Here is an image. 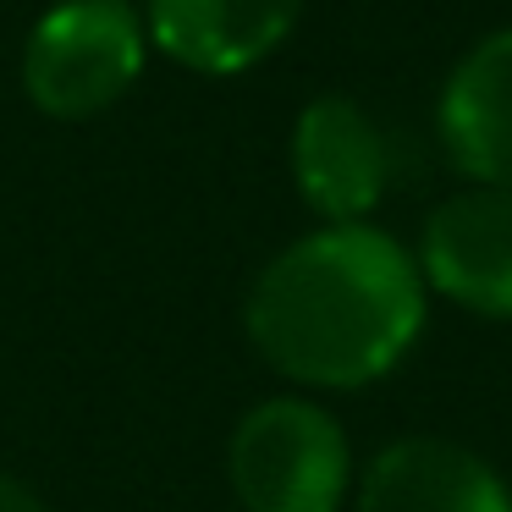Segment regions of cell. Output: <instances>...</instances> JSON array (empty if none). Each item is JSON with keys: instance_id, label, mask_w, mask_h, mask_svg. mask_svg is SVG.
Instances as JSON below:
<instances>
[{"instance_id": "52a82bcc", "label": "cell", "mask_w": 512, "mask_h": 512, "mask_svg": "<svg viewBox=\"0 0 512 512\" xmlns=\"http://www.w3.org/2000/svg\"><path fill=\"white\" fill-rule=\"evenodd\" d=\"M441 144L479 188H512V28L485 34L441 89Z\"/></svg>"}, {"instance_id": "5b68a950", "label": "cell", "mask_w": 512, "mask_h": 512, "mask_svg": "<svg viewBox=\"0 0 512 512\" xmlns=\"http://www.w3.org/2000/svg\"><path fill=\"white\" fill-rule=\"evenodd\" d=\"M424 281L490 320H512V188L452 193L424 226Z\"/></svg>"}, {"instance_id": "3957f363", "label": "cell", "mask_w": 512, "mask_h": 512, "mask_svg": "<svg viewBox=\"0 0 512 512\" xmlns=\"http://www.w3.org/2000/svg\"><path fill=\"white\" fill-rule=\"evenodd\" d=\"M144 72V23L127 0H61L34 23L23 50L28 100L78 122L105 111Z\"/></svg>"}, {"instance_id": "ba28073f", "label": "cell", "mask_w": 512, "mask_h": 512, "mask_svg": "<svg viewBox=\"0 0 512 512\" xmlns=\"http://www.w3.org/2000/svg\"><path fill=\"white\" fill-rule=\"evenodd\" d=\"M303 0H149V34L193 72H243L281 45Z\"/></svg>"}, {"instance_id": "9c48e42d", "label": "cell", "mask_w": 512, "mask_h": 512, "mask_svg": "<svg viewBox=\"0 0 512 512\" xmlns=\"http://www.w3.org/2000/svg\"><path fill=\"white\" fill-rule=\"evenodd\" d=\"M0 512H45V501H39L34 490L23 485V479L0 474Z\"/></svg>"}, {"instance_id": "277c9868", "label": "cell", "mask_w": 512, "mask_h": 512, "mask_svg": "<svg viewBox=\"0 0 512 512\" xmlns=\"http://www.w3.org/2000/svg\"><path fill=\"white\" fill-rule=\"evenodd\" d=\"M292 177L331 226H353L391 182V149L375 116L347 94H320L292 127Z\"/></svg>"}, {"instance_id": "8992f818", "label": "cell", "mask_w": 512, "mask_h": 512, "mask_svg": "<svg viewBox=\"0 0 512 512\" xmlns=\"http://www.w3.org/2000/svg\"><path fill=\"white\" fill-rule=\"evenodd\" d=\"M358 512H512V496L468 446L408 435L364 468Z\"/></svg>"}, {"instance_id": "7a4b0ae2", "label": "cell", "mask_w": 512, "mask_h": 512, "mask_svg": "<svg viewBox=\"0 0 512 512\" xmlns=\"http://www.w3.org/2000/svg\"><path fill=\"white\" fill-rule=\"evenodd\" d=\"M226 474L248 512H336L353 479L347 430L320 402L270 397L237 419Z\"/></svg>"}, {"instance_id": "6da1fadb", "label": "cell", "mask_w": 512, "mask_h": 512, "mask_svg": "<svg viewBox=\"0 0 512 512\" xmlns=\"http://www.w3.org/2000/svg\"><path fill=\"white\" fill-rule=\"evenodd\" d=\"M248 336L270 369L325 391L391 375L424 331V270L375 226H325L259 270Z\"/></svg>"}]
</instances>
